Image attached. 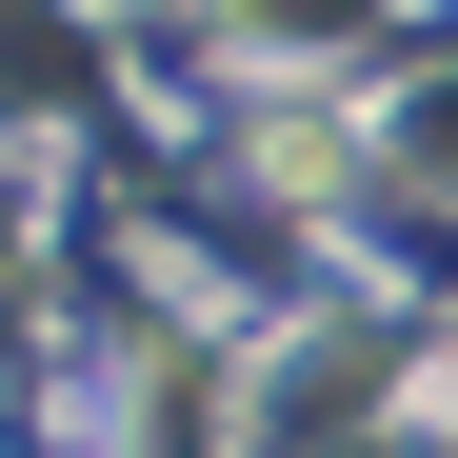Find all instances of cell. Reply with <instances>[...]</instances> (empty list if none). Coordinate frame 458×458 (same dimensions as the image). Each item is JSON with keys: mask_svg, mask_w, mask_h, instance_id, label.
Wrapping results in <instances>:
<instances>
[]
</instances>
